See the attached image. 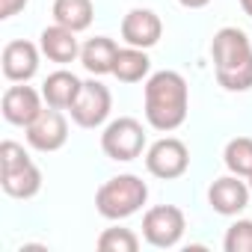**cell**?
Listing matches in <instances>:
<instances>
[{"label":"cell","mask_w":252,"mask_h":252,"mask_svg":"<svg viewBox=\"0 0 252 252\" xmlns=\"http://www.w3.org/2000/svg\"><path fill=\"white\" fill-rule=\"evenodd\" d=\"M42 92H36L33 86L27 83H15L3 92V98H0V113H3V119L9 125H18V128H27L30 122H36V116L45 110L42 107Z\"/></svg>","instance_id":"cell-9"},{"label":"cell","mask_w":252,"mask_h":252,"mask_svg":"<svg viewBox=\"0 0 252 252\" xmlns=\"http://www.w3.org/2000/svg\"><path fill=\"white\" fill-rule=\"evenodd\" d=\"M149 199V184L140 175H116L95 190V208L104 220H128Z\"/></svg>","instance_id":"cell-2"},{"label":"cell","mask_w":252,"mask_h":252,"mask_svg":"<svg viewBox=\"0 0 252 252\" xmlns=\"http://www.w3.org/2000/svg\"><path fill=\"white\" fill-rule=\"evenodd\" d=\"M217 83L228 92H246L252 89V60L234 71H217Z\"/></svg>","instance_id":"cell-22"},{"label":"cell","mask_w":252,"mask_h":252,"mask_svg":"<svg viewBox=\"0 0 252 252\" xmlns=\"http://www.w3.org/2000/svg\"><path fill=\"white\" fill-rule=\"evenodd\" d=\"M178 3H181L184 9H202V6L211 3V0H178Z\"/></svg>","instance_id":"cell-25"},{"label":"cell","mask_w":252,"mask_h":252,"mask_svg":"<svg viewBox=\"0 0 252 252\" xmlns=\"http://www.w3.org/2000/svg\"><path fill=\"white\" fill-rule=\"evenodd\" d=\"M240 9H243L249 18H252V0H240Z\"/></svg>","instance_id":"cell-26"},{"label":"cell","mask_w":252,"mask_h":252,"mask_svg":"<svg viewBox=\"0 0 252 252\" xmlns=\"http://www.w3.org/2000/svg\"><path fill=\"white\" fill-rule=\"evenodd\" d=\"M95 246L101 252H137L140 249V237L131 228H104L95 240Z\"/></svg>","instance_id":"cell-20"},{"label":"cell","mask_w":252,"mask_h":252,"mask_svg":"<svg viewBox=\"0 0 252 252\" xmlns=\"http://www.w3.org/2000/svg\"><path fill=\"white\" fill-rule=\"evenodd\" d=\"M110 110H113L110 89L92 77V80H83V89H80V95L68 113H71V122L80 125V128H101L110 116Z\"/></svg>","instance_id":"cell-6"},{"label":"cell","mask_w":252,"mask_h":252,"mask_svg":"<svg viewBox=\"0 0 252 252\" xmlns=\"http://www.w3.org/2000/svg\"><path fill=\"white\" fill-rule=\"evenodd\" d=\"M95 18V6L92 0H54V21L74 30V33H83Z\"/></svg>","instance_id":"cell-18"},{"label":"cell","mask_w":252,"mask_h":252,"mask_svg":"<svg viewBox=\"0 0 252 252\" xmlns=\"http://www.w3.org/2000/svg\"><path fill=\"white\" fill-rule=\"evenodd\" d=\"M116 57H119V45H116L110 36H95V39H89V42L80 48V63H83V68H86L92 77L113 74Z\"/></svg>","instance_id":"cell-15"},{"label":"cell","mask_w":252,"mask_h":252,"mask_svg":"<svg viewBox=\"0 0 252 252\" xmlns=\"http://www.w3.org/2000/svg\"><path fill=\"white\" fill-rule=\"evenodd\" d=\"M246 184H249V190H252V175H249V181H246Z\"/></svg>","instance_id":"cell-27"},{"label":"cell","mask_w":252,"mask_h":252,"mask_svg":"<svg viewBox=\"0 0 252 252\" xmlns=\"http://www.w3.org/2000/svg\"><path fill=\"white\" fill-rule=\"evenodd\" d=\"M0 187H3V193L12 196V199H33V196L42 190V172H39V166L30 160L27 166L0 172Z\"/></svg>","instance_id":"cell-16"},{"label":"cell","mask_w":252,"mask_h":252,"mask_svg":"<svg viewBox=\"0 0 252 252\" xmlns=\"http://www.w3.org/2000/svg\"><path fill=\"white\" fill-rule=\"evenodd\" d=\"M211 57L217 71H234L252 60V42L240 27H222L211 39Z\"/></svg>","instance_id":"cell-7"},{"label":"cell","mask_w":252,"mask_h":252,"mask_svg":"<svg viewBox=\"0 0 252 252\" xmlns=\"http://www.w3.org/2000/svg\"><path fill=\"white\" fill-rule=\"evenodd\" d=\"M184 228H187L184 211L175 205L149 208L143 217V237L149 246H158V249H172L184 237Z\"/></svg>","instance_id":"cell-4"},{"label":"cell","mask_w":252,"mask_h":252,"mask_svg":"<svg viewBox=\"0 0 252 252\" xmlns=\"http://www.w3.org/2000/svg\"><path fill=\"white\" fill-rule=\"evenodd\" d=\"M222 160H225V169L231 175H240V178H249L252 175V140L249 137H234L228 140L225 152H222Z\"/></svg>","instance_id":"cell-19"},{"label":"cell","mask_w":252,"mask_h":252,"mask_svg":"<svg viewBox=\"0 0 252 252\" xmlns=\"http://www.w3.org/2000/svg\"><path fill=\"white\" fill-rule=\"evenodd\" d=\"M27 163H30V155L24 152L21 143H15V140H3V143H0V172H9V169L27 166Z\"/></svg>","instance_id":"cell-23"},{"label":"cell","mask_w":252,"mask_h":252,"mask_svg":"<svg viewBox=\"0 0 252 252\" xmlns=\"http://www.w3.org/2000/svg\"><path fill=\"white\" fill-rule=\"evenodd\" d=\"M187 107H190V92H187V80L178 71H155L146 80V122L155 131H175L187 119Z\"/></svg>","instance_id":"cell-1"},{"label":"cell","mask_w":252,"mask_h":252,"mask_svg":"<svg viewBox=\"0 0 252 252\" xmlns=\"http://www.w3.org/2000/svg\"><path fill=\"white\" fill-rule=\"evenodd\" d=\"M101 149L110 160H122V163H128V160H137L146 149V128H143V122L131 119V116H119L113 119L104 134H101Z\"/></svg>","instance_id":"cell-3"},{"label":"cell","mask_w":252,"mask_h":252,"mask_svg":"<svg viewBox=\"0 0 252 252\" xmlns=\"http://www.w3.org/2000/svg\"><path fill=\"white\" fill-rule=\"evenodd\" d=\"M225 252H252V220H237L228 225L225 240H222Z\"/></svg>","instance_id":"cell-21"},{"label":"cell","mask_w":252,"mask_h":252,"mask_svg":"<svg viewBox=\"0 0 252 252\" xmlns=\"http://www.w3.org/2000/svg\"><path fill=\"white\" fill-rule=\"evenodd\" d=\"M39 51L33 42L27 39H15L3 48L0 54V68H3V77L12 83H27L36 71H39Z\"/></svg>","instance_id":"cell-11"},{"label":"cell","mask_w":252,"mask_h":252,"mask_svg":"<svg viewBox=\"0 0 252 252\" xmlns=\"http://www.w3.org/2000/svg\"><path fill=\"white\" fill-rule=\"evenodd\" d=\"M39 48H42V54H45L51 63H60V65L74 63V60L80 57L77 33L68 30V27H63V24H57V21H54L51 27L42 30V36H39Z\"/></svg>","instance_id":"cell-13"},{"label":"cell","mask_w":252,"mask_h":252,"mask_svg":"<svg viewBox=\"0 0 252 252\" xmlns=\"http://www.w3.org/2000/svg\"><path fill=\"white\" fill-rule=\"evenodd\" d=\"M152 71V60L143 48H119L116 65H113V77L122 83H140L143 77H149Z\"/></svg>","instance_id":"cell-17"},{"label":"cell","mask_w":252,"mask_h":252,"mask_svg":"<svg viewBox=\"0 0 252 252\" xmlns=\"http://www.w3.org/2000/svg\"><path fill=\"white\" fill-rule=\"evenodd\" d=\"M249 196L252 190L246 181H240V175H222L208 187V202L222 217H237L249 205Z\"/></svg>","instance_id":"cell-12"},{"label":"cell","mask_w":252,"mask_h":252,"mask_svg":"<svg viewBox=\"0 0 252 252\" xmlns=\"http://www.w3.org/2000/svg\"><path fill=\"white\" fill-rule=\"evenodd\" d=\"M160 36H163V21L152 9H140L137 6V9H131L122 18V39L131 48L149 51V48H155L160 42Z\"/></svg>","instance_id":"cell-10"},{"label":"cell","mask_w":252,"mask_h":252,"mask_svg":"<svg viewBox=\"0 0 252 252\" xmlns=\"http://www.w3.org/2000/svg\"><path fill=\"white\" fill-rule=\"evenodd\" d=\"M80 89H83V80H80L77 74H71V71L60 68V71H54V74H48V77H45V83H42V98H45V104H48V107L71 110V104L77 101Z\"/></svg>","instance_id":"cell-14"},{"label":"cell","mask_w":252,"mask_h":252,"mask_svg":"<svg viewBox=\"0 0 252 252\" xmlns=\"http://www.w3.org/2000/svg\"><path fill=\"white\" fill-rule=\"evenodd\" d=\"M187 166H190V149L178 137H163V140L152 143L146 152V169L155 178H163V181L181 178L187 172Z\"/></svg>","instance_id":"cell-5"},{"label":"cell","mask_w":252,"mask_h":252,"mask_svg":"<svg viewBox=\"0 0 252 252\" xmlns=\"http://www.w3.org/2000/svg\"><path fill=\"white\" fill-rule=\"evenodd\" d=\"M27 6V0H0V18H12V15H18L21 9Z\"/></svg>","instance_id":"cell-24"},{"label":"cell","mask_w":252,"mask_h":252,"mask_svg":"<svg viewBox=\"0 0 252 252\" xmlns=\"http://www.w3.org/2000/svg\"><path fill=\"white\" fill-rule=\"evenodd\" d=\"M24 131H27L30 149H36V152H57V149H63L65 140H68V122H65L63 110L45 107V110L36 116V122H30Z\"/></svg>","instance_id":"cell-8"}]
</instances>
